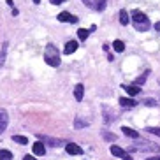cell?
Instances as JSON below:
<instances>
[{
	"label": "cell",
	"instance_id": "5bb4252c",
	"mask_svg": "<svg viewBox=\"0 0 160 160\" xmlns=\"http://www.w3.org/2000/svg\"><path fill=\"white\" fill-rule=\"evenodd\" d=\"M76 49H78V41H69V42L65 44L63 53H65V55H71V53H74Z\"/></svg>",
	"mask_w": 160,
	"mask_h": 160
},
{
	"label": "cell",
	"instance_id": "5b68a950",
	"mask_svg": "<svg viewBox=\"0 0 160 160\" xmlns=\"http://www.w3.org/2000/svg\"><path fill=\"white\" fill-rule=\"evenodd\" d=\"M83 4L92 7V9H95V11H99V12L106 9V0H83Z\"/></svg>",
	"mask_w": 160,
	"mask_h": 160
},
{
	"label": "cell",
	"instance_id": "4dcf8cb0",
	"mask_svg": "<svg viewBox=\"0 0 160 160\" xmlns=\"http://www.w3.org/2000/svg\"><path fill=\"white\" fill-rule=\"evenodd\" d=\"M39 2H41V0H33V4H39Z\"/></svg>",
	"mask_w": 160,
	"mask_h": 160
},
{
	"label": "cell",
	"instance_id": "f546056e",
	"mask_svg": "<svg viewBox=\"0 0 160 160\" xmlns=\"http://www.w3.org/2000/svg\"><path fill=\"white\" fill-rule=\"evenodd\" d=\"M146 160H160V157H150V158H146Z\"/></svg>",
	"mask_w": 160,
	"mask_h": 160
},
{
	"label": "cell",
	"instance_id": "277c9868",
	"mask_svg": "<svg viewBox=\"0 0 160 160\" xmlns=\"http://www.w3.org/2000/svg\"><path fill=\"white\" fill-rule=\"evenodd\" d=\"M111 155L113 157H118V158H122V160H132V155L130 153H127V151L123 150V148H120V146H111Z\"/></svg>",
	"mask_w": 160,
	"mask_h": 160
},
{
	"label": "cell",
	"instance_id": "ac0fdd59",
	"mask_svg": "<svg viewBox=\"0 0 160 160\" xmlns=\"http://www.w3.org/2000/svg\"><path fill=\"white\" fill-rule=\"evenodd\" d=\"M0 160H12V153L9 150H0Z\"/></svg>",
	"mask_w": 160,
	"mask_h": 160
},
{
	"label": "cell",
	"instance_id": "e0dca14e",
	"mask_svg": "<svg viewBox=\"0 0 160 160\" xmlns=\"http://www.w3.org/2000/svg\"><path fill=\"white\" fill-rule=\"evenodd\" d=\"M128 19H130V18H128L127 11H120V23L127 27V25H128Z\"/></svg>",
	"mask_w": 160,
	"mask_h": 160
},
{
	"label": "cell",
	"instance_id": "ffe728a7",
	"mask_svg": "<svg viewBox=\"0 0 160 160\" xmlns=\"http://www.w3.org/2000/svg\"><path fill=\"white\" fill-rule=\"evenodd\" d=\"M148 76H150V71H146L141 78H137V79H136V86H142V85H144V81H146V78H148Z\"/></svg>",
	"mask_w": 160,
	"mask_h": 160
},
{
	"label": "cell",
	"instance_id": "cb8c5ba5",
	"mask_svg": "<svg viewBox=\"0 0 160 160\" xmlns=\"http://www.w3.org/2000/svg\"><path fill=\"white\" fill-rule=\"evenodd\" d=\"M102 136H104V139H106V141H114V139H116V136H114V134H111V132H106V130L102 132Z\"/></svg>",
	"mask_w": 160,
	"mask_h": 160
},
{
	"label": "cell",
	"instance_id": "d4e9b609",
	"mask_svg": "<svg viewBox=\"0 0 160 160\" xmlns=\"http://www.w3.org/2000/svg\"><path fill=\"white\" fill-rule=\"evenodd\" d=\"M146 132H150V134H155L157 137H160V127H148Z\"/></svg>",
	"mask_w": 160,
	"mask_h": 160
},
{
	"label": "cell",
	"instance_id": "2e32d148",
	"mask_svg": "<svg viewBox=\"0 0 160 160\" xmlns=\"http://www.w3.org/2000/svg\"><path fill=\"white\" fill-rule=\"evenodd\" d=\"M122 132H123V134H125L127 137H132V139H139V134H137L136 130L128 128V127H122Z\"/></svg>",
	"mask_w": 160,
	"mask_h": 160
},
{
	"label": "cell",
	"instance_id": "4316f807",
	"mask_svg": "<svg viewBox=\"0 0 160 160\" xmlns=\"http://www.w3.org/2000/svg\"><path fill=\"white\" fill-rule=\"evenodd\" d=\"M49 2H51L53 5H58V4H63L65 0H49Z\"/></svg>",
	"mask_w": 160,
	"mask_h": 160
},
{
	"label": "cell",
	"instance_id": "ba28073f",
	"mask_svg": "<svg viewBox=\"0 0 160 160\" xmlns=\"http://www.w3.org/2000/svg\"><path fill=\"white\" fill-rule=\"evenodd\" d=\"M32 151H33L37 157H44V155H46V146H44L42 141H37V142H33Z\"/></svg>",
	"mask_w": 160,
	"mask_h": 160
},
{
	"label": "cell",
	"instance_id": "7402d4cb",
	"mask_svg": "<svg viewBox=\"0 0 160 160\" xmlns=\"http://www.w3.org/2000/svg\"><path fill=\"white\" fill-rule=\"evenodd\" d=\"M12 141L18 142V144H27V142H28V139H27L25 136H14V137H12Z\"/></svg>",
	"mask_w": 160,
	"mask_h": 160
},
{
	"label": "cell",
	"instance_id": "484cf974",
	"mask_svg": "<svg viewBox=\"0 0 160 160\" xmlns=\"http://www.w3.org/2000/svg\"><path fill=\"white\" fill-rule=\"evenodd\" d=\"M142 104H146V106H157V102L153 99H144V100H142Z\"/></svg>",
	"mask_w": 160,
	"mask_h": 160
},
{
	"label": "cell",
	"instance_id": "9c48e42d",
	"mask_svg": "<svg viewBox=\"0 0 160 160\" xmlns=\"http://www.w3.org/2000/svg\"><path fill=\"white\" fill-rule=\"evenodd\" d=\"M65 151L69 153V155H81V153H83L81 146L74 144V142H69V144H65Z\"/></svg>",
	"mask_w": 160,
	"mask_h": 160
},
{
	"label": "cell",
	"instance_id": "44dd1931",
	"mask_svg": "<svg viewBox=\"0 0 160 160\" xmlns=\"http://www.w3.org/2000/svg\"><path fill=\"white\" fill-rule=\"evenodd\" d=\"M88 35H90V30H85V28H79V30H78V37H79L81 41L88 39Z\"/></svg>",
	"mask_w": 160,
	"mask_h": 160
},
{
	"label": "cell",
	"instance_id": "f1b7e54d",
	"mask_svg": "<svg viewBox=\"0 0 160 160\" xmlns=\"http://www.w3.org/2000/svg\"><path fill=\"white\" fill-rule=\"evenodd\" d=\"M155 30H157V32H160V21H157V23H155Z\"/></svg>",
	"mask_w": 160,
	"mask_h": 160
},
{
	"label": "cell",
	"instance_id": "8992f818",
	"mask_svg": "<svg viewBox=\"0 0 160 160\" xmlns=\"http://www.w3.org/2000/svg\"><path fill=\"white\" fill-rule=\"evenodd\" d=\"M7 123H9V114H7L5 109H0V134H4L5 132Z\"/></svg>",
	"mask_w": 160,
	"mask_h": 160
},
{
	"label": "cell",
	"instance_id": "8fae6325",
	"mask_svg": "<svg viewBox=\"0 0 160 160\" xmlns=\"http://www.w3.org/2000/svg\"><path fill=\"white\" fill-rule=\"evenodd\" d=\"M118 102H120V106H122V108H136V106H137V100L127 99V97H122Z\"/></svg>",
	"mask_w": 160,
	"mask_h": 160
},
{
	"label": "cell",
	"instance_id": "7a4b0ae2",
	"mask_svg": "<svg viewBox=\"0 0 160 160\" xmlns=\"http://www.w3.org/2000/svg\"><path fill=\"white\" fill-rule=\"evenodd\" d=\"M132 21H134L136 30H139V32H146V30L151 28V23L148 19V16L144 12H141V11H134L132 12Z\"/></svg>",
	"mask_w": 160,
	"mask_h": 160
},
{
	"label": "cell",
	"instance_id": "7c38bea8",
	"mask_svg": "<svg viewBox=\"0 0 160 160\" xmlns=\"http://www.w3.org/2000/svg\"><path fill=\"white\" fill-rule=\"evenodd\" d=\"M39 137H41V141H46L49 146H62V144H65L62 139H53V137H46V136H39Z\"/></svg>",
	"mask_w": 160,
	"mask_h": 160
},
{
	"label": "cell",
	"instance_id": "3957f363",
	"mask_svg": "<svg viewBox=\"0 0 160 160\" xmlns=\"http://www.w3.org/2000/svg\"><path fill=\"white\" fill-rule=\"evenodd\" d=\"M160 146L155 144V142H150V141H139V139H136V142L128 148V151H158Z\"/></svg>",
	"mask_w": 160,
	"mask_h": 160
},
{
	"label": "cell",
	"instance_id": "d6986e66",
	"mask_svg": "<svg viewBox=\"0 0 160 160\" xmlns=\"http://www.w3.org/2000/svg\"><path fill=\"white\" fill-rule=\"evenodd\" d=\"M113 48H114V51H116V53H122L123 49H125V44H123V41H114Z\"/></svg>",
	"mask_w": 160,
	"mask_h": 160
},
{
	"label": "cell",
	"instance_id": "4fadbf2b",
	"mask_svg": "<svg viewBox=\"0 0 160 160\" xmlns=\"http://www.w3.org/2000/svg\"><path fill=\"white\" fill-rule=\"evenodd\" d=\"M122 88L127 92L128 95H139L141 93V88L139 86H136V85H132V86H127V85H122Z\"/></svg>",
	"mask_w": 160,
	"mask_h": 160
},
{
	"label": "cell",
	"instance_id": "9a60e30c",
	"mask_svg": "<svg viewBox=\"0 0 160 160\" xmlns=\"http://www.w3.org/2000/svg\"><path fill=\"white\" fill-rule=\"evenodd\" d=\"M7 48H9V42L2 44V49H0V67L5 63V57H7Z\"/></svg>",
	"mask_w": 160,
	"mask_h": 160
},
{
	"label": "cell",
	"instance_id": "52a82bcc",
	"mask_svg": "<svg viewBox=\"0 0 160 160\" xmlns=\"http://www.w3.org/2000/svg\"><path fill=\"white\" fill-rule=\"evenodd\" d=\"M58 21H62V23H78V18L76 16H72L71 12H60L58 14Z\"/></svg>",
	"mask_w": 160,
	"mask_h": 160
},
{
	"label": "cell",
	"instance_id": "30bf717a",
	"mask_svg": "<svg viewBox=\"0 0 160 160\" xmlns=\"http://www.w3.org/2000/svg\"><path fill=\"white\" fill-rule=\"evenodd\" d=\"M83 95H85V86L81 85V83H78V85H76V88H74L76 100H78V102H81V100H83Z\"/></svg>",
	"mask_w": 160,
	"mask_h": 160
},
{
	"label": "cell",
	"instance_id": "6da1fadb",
	"mask_svg": "<svg viewBox=\"0 0 160 160\" xmlns=\"http://www.w3.org/2000/svg\"><path fill=\"white\" fill-rule=\"evenodd\" d=\"M44 62H46L49 67H58L60 65V51L55 44H46V49H44Z\"/></svg>",
	"mask_w": 160,
	"mask_h": 160
},
{
	"label": "cell",
	"instance_id": "603a6c76",
	"mask_svg": "<svg viewBox=\"0 0 160 160\" xmlns=\"http://www.w3.org/2000/svg\"><path fill=\"white\" fill-rule=\"evenodd\" d=\"M74 127H76V128H83V127H88V123H86V122H83L81 118H76V123H74Z\"/></svg>",
	"mask_w": 160,
	"mask_h": 160
},
{
	"label": "cell",
	"instance_id": "83f0119b",
	"mask_svg": "<svg viewBox=\"0 0 160 160\" xmlns=\"http://www.w3.org/2000/svg\"><path fill=\"white\" fill-rule=\"evenodd\" d=\"M23 160H37V158H35V157H32V155H25Z\"/></svg>",
	"mask_w": 160,
	"mask_h": 160
}]
</instances>
